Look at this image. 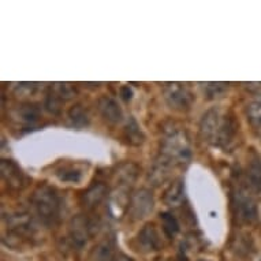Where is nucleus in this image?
<instances>
[{"mask_svg": "<svg viewBox=\"0 0 261 261\" xmlns=\"http://www.w3.org/2000/svg\"><path fill=\"white\" fill-rule=\"evenodd\" d=\"M30 204L45 226H55L60 216V198L54 188L40 185L30 197Z\"/></svg>", "mask_w": 261, "mask_h": 261, "instance_id": "obj_2", "label": "nucleus"}, {"mask_svg": "<svg viewBox=\"0 0 261 261\" xmlns=\"http://www.w3.org/2000/svg\"><path fill=\"white\" fill-rule=\"evenodd\" d=\"M94 260L96 261H115V245L112 240H106L94 249Z\"/></svg>", "mask_w": 261, "mask_h": 261, "instance_id": "obj_16", "label": "nucleus"}, {"mask_svg": "<svg viewBox=\"0 0 261 261\" xmlns=\"http://www.w3.org/2000/svg\"><path fill=\"white\" fill-rule=\"evenodd\" d=\"M124 138L127 140L130 145H141L142 141H144V136H142L141 130H140L138 124L136 123L134 119H130V123L126 126Z\"/></svg>", "mask_w": 261, "mask_h": 261, "instance_id": "obj_19", "label": "nucleus"}, {"mask_svg": "<svg viewBox=\"0 0 261 261\" xmlns=\"http://www.w3.org/2000/svg\"><path fill=\"white\" fill-rule=\"evenodd\" d=\"M60 101H62V100L52 92V93L48 94L47 99H45V108H47L49 112H52V114H59Z\"/></svg>", "mask_w": 261, "mask_h": 261, "instance_id": "obj_23", "label": "nucleus"}, {"mask_svg": "<svg viewBox=\"0 0 261 261\" xmlns=\"http://www.w3.org/2000/svg\"><path fill=\"white\" fill-rule=\"evenodd\" d=\"M115 261H133L132 258H128L127 256H124V254H120V256L116 257Z\"/></svg>", "mask_w": 261, "mask_h": 261, "instance_id": "obj_26", "label": "nucleus"}, {"mask_svg": "<svg viewBox=\"0 0 261 261\" xmlns=\"http://www.w3.org/2000/svg\"><path fill=\"white\" fill-rule=\"evenodd\" d=\"M226 85H228V84H224V82H218V84H215V82H212V84H208V86H206V90H211L212 89V92H210V97H214V96H216V94H220L222 92H224V89H226Z\"/></svg>", "mask_w": 261, "mask_h": 261, "instance_id": "obj_24", "label": "nucleus"}, {"mask_svg": "<svg viewBox=\"0 0 261 261\" xmlns=\"http://www.w3.org/2000/svg\"><path fill=\"white\" fill-rule=\"evenodd\" d=\"M246 116L253 126L261 127V100L249 104L246 107Z\"/></svg>", "mask_w": 261, "mask_h": 261, "instance_id": "obj_21", "label": "nucleus"}, {"mask_svg": "<svg viewBox=\"0 0 261 261\" xmlns=\"http://www.w3.org/2000/svg\"><path fill=\"white\" fill-rule=\"evenodd\" d=\"M128 214L133 220L144 219L152 212L154 205L153 194L148 189H138L128 198Z\"/></svg>", "mask_w": 261, "mask_h": 261, "instance_id": "obj_6", "label": "nucleus"}, {"mask_svg": "<svg viewBox=\"0 0 261 261\" xmlns=\"http://www.w3.org/2000/svg\"><path fill=\"white\" fill-rule=\"evenodd\" d=\"M97 228V223L86 215H77L69 224V238L75 248H82Z\"/></svg>", "mask_w": 261, "mask_h": 261, "instance_id": "obj_5", "label": "nucleus"}, {"mask_svg": "<svg viewBox=\"0 0 261 261\" xmlns=\"http://www.w3.org/2000/svg\"><path fill=\"white\" fill-rule=\"evenodd\" d=\"M238 132V123L234 116L223 114L219 108H211L200 122V134L206 142L226 149Z\"/></svg>", "mask_w": 261, "mask_h": 261, "instance_id": "obj_1", "label": "nucleus"}, {"mask_svg": "<svg viewBox=\"0 0 261 261\" xmlns=\"http://www.w3.org/2000/svg\"><path fill=\"white\" fill-rule=\"evenodd\" d=\"M160 220H162L163 224V231L164 234L168 237V238H172V237H175L179 231V222H178V219L174 216L170 212H162L160 214Z\"/></svg>", "mask_w": 261, "mask_h": 261, "instance_id": "obj_18", "label": "nucleus"}, {"mask_svg": "<svg viewBox=\"0 0 261 261\" xmlns=\"http://www.w3.org/2000/svg\"><path fill=\"white\" fill-rule=\"evenodd\" d=\"M136 241L141 252H154L160 248V237L154 224H145L142 227L136 237Z\"/></svg>", "mask_w": 261, "mask_h": 261, "instance_id": "obj_10", "label": "nucleus"}, {"mask_svg": "<svg viewBox=\"0 0 261 261\" xmlns=\"http://www.w3.org/2000/svg\"><path fill=\"white\" fill-rule=\"evenodd\" d=\"M189 159H190V144L185 132L174 130L163 138L160 146V162L172 167L188 163Z\"/></svg>", "mask_w": 261, "mask_h": 261, "instance_id": "obj_3", "label": "nucleus"}, {"mask_svg": "<svg viewBox=\"0 0 261 261\" xmlns=\"http://www.w3.org/2000/svg\"><path fill=\"white\" fill-rule=\"evenodd\" d=\"M55 175L60 182H67V184H78L82 179V171L74 166H62L56 170Z\"/></svg>", "mask_w": 261, "mask_h": 261, "instance_id": "obj_15", "label": "nucleus"}, {"mask_svg": "<svg viewBox=\"0 0 261 261\" xmlns=\"http://www.w3.org/2000/svg\"><path fill=\"white\" fill-rule=\"evenodd\" d=\"M107 185L104 182H94L86 190L82 192L81 197H80V204L86 211L94 210L96 206H99L104 201V198L107 197Z\"/></svg>", "mask_w": 261, "mask_h": 261, "instance_id": "obj_9", "label": "nucleus"}, {"mask_svg": "<svg viewBox=\"0 0 261 261\" xmlns=\"http://www.w3.org/2000/svg\"><path fill=\"white\" fill-rule=\"evenodd\" d=\"M120 96H122V99L128 101V100L132 99V96H133V90L130 89L127 85L122 86V88H120Z\"/></svg>", "mask_w": 261, "mask_h": 261, "instance_id": "obj_25", "label": "nucleus"}, {"mask_svg": "<svg viewBox=\"0 0 261 261\" xmlns=\"http://www.w3.org/2000/svg\"><path fill=\"white\" fill-rule=\"evenodd\" d=\"M248 185L254 192H261V159H253L246 170Z\"/></svg>", "mask_w": 261, "mask_h": 261, "instance_id": "obj_14", "label": "nucleus"}, {"mask_svg": "<svg viewBox=\"0 0 261 261\" xmlns=\"http://www.w3.org/2000/svg\"><path fill=\"white\" fill-rule=\"evenodd\" d=\"M52 92L59 97L60 100H70L73 99L77 94L75 88L70 85V84H56V86L52 89Z\"/></svg>", "mask_w": 261, "mask_h": 261, "instance_id": "obj_22", "label": "nucleus"}, {"mask_svg": "<svg viewBox=\"0 0 261 261\" xmlns=\"http://www.w3.org/2000/svg\"><path fill=\"white\" fill-rule=\"evenodd\" d=\"M163 201L168 206H176L184 201V184H182V180H176V182L170 185L168 189H166L164 196H163Z\"/></svg>", "mask_w": 261, "mask_h": 261, "instance_id": "obj_13", "label": "nucleus"}, {"mask_svg": "<svg viewBox=\"0 0 261 261\" xmlns=\"http://www.w3.org/2000/svg\"><path fill=\"white\" fill-rule=\"evenodd\" d=\"M97 108L106 122L110 124H118L123 119V111L115 100L108 96H101L97 101Z\"/></svg>", "mask_w": 261, "mask_h": 261, "instance_id": "obj_11", "label": "nucleus"}, {"mask_svg": "<svg viewBox=\"0 0 261 261\" xmlns=\"http://www.w3.org/2000/svg\"><path fill=\"white\" fill-rule=\"evenodd\" d=\"M138 167L134 163H122L115 171V180L118 186H124V185H133V182L137 179Z\"/></svg>", "mask_w": 261, "mask_h": 261, "instance_id": "obj_12", "label": "nucleus"}, {"mask_svg": "<svg viewBox=\"0 0 261 261\" xmlns=\"http://www.w3.org/2000/svg\"><path fill=\"white\" fill-rule=\"evenodd\" d=\"M166 103L176 111H188L194 101V94L188 86L179 82H167L163 86Z\"/></svg>", "mask_w": 261, "mask_h": 261, "instance_id": "obj_4", "label": "nucleus"}, {"mask_svg": "<svg viewBox=\"0 0 261 261\" xmlns=\"http://www.w3.org/2000/svg\"><path fill=\"white\" fill-rule=\"evenodd\" d=\"M232 210L241 222L252 223L257 218V205L252 197L245 193H234L232 194Z\"/></svg>", "mask_w": 261, "mask_h": 261, "instance_id": "obj_7", "label": "nucleus"}, {"mask_svg": "<svg viewBox=\"0 0 261 261\" xmlns=\"http://www.w3.org/2000/svg\"><path fill=\"white\" fill-rule=\"evenodd\" d=\"M0 167H2V178L10 188L23 189L28 186L29 178L14 160L3 159L0 163Z\"/></svg>", "mask_w": 261, "mask_h": 261, "instance_id": "obj_8", "label": "nucleus"}, {"mask_svg": "<svg viewBox=\"0 0 261 261\" xmlns=\"http://www.w3.org/2000/svg\"><path fill=\"white\" fill-rule=\"evenodd\" d=\"M40 108L35 104H25L19 108V118L25 123H35L40 118Z\"/></svg>", "mask_w": 261, "mask_h": 261, "instance_id": "obj_20", "label": "nucleus"}, {"mask_svg": "<svg viewBox=\"0 0 261 261\" xmlns=\"http://www.w3.org/2000/svg\"><path fill=\"white\" fill-rule=\"evenodd\" d=\"M69 118L75 127H85L89 124V115L81 104H75L69 110Z\"/></svg>", "mask_w": 261, "mask_h": 261, "instance_id": "obj_17", "label": "nucleus"}]
</instances>
